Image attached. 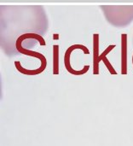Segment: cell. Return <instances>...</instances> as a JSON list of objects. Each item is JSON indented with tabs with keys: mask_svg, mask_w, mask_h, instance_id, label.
<instances>
[{
	"mask_svg": "<svg viewBox=\"0 0 133 146\" xmlns=\"http://www.w3.org/2000/svg\"><path fill=\"white\" fill-rule=\"evenodd\" d=\"M76 49H81L85 54L88 55L90 54V51L88 50V48L83 44H73L71 45L67 48V50L65 52V56H64V64H65V68L71 74H74V75H82L85 74L88 72V70L90 69V66L86 65L83 68V69L81 70H74L72 66H71V62H70V57H71V54L73 52V50H76Z\"/></svg>",
	"mask_w": 133,
	"mask_h": 146,
	"instance_id": "cell-1",
	"label": "cell"
},
{
	"mask_svg": "<svg viewBox=\"0 0 133 146\" xmlns=\"http://www.w3.org/2000/svg\"><path fill=\"white\" fill-rule=\"evenodd\" d=\"M59 38V35L58 34H54V39L55 40H57Z\"/></svg>",
	"mask_w": 133,
	"mask_h": 146,
	"instance_id": "cell-8",
	"label": "cell"
},
{
	"mask_svg": "<svg viewBox=\"0 0 133 146\" xmlns=\"http://www.w3.org/2000/svg\"><path fill=\"white\" fill-rule=\"evenodd\" d=\"M99 34H93V74H99Z\"/></svg>",
	"mask_w": 133,
	"mask_h": 146,
	"instance_id": "cell-4",
	"label": "cell"
},
{
	"mask_svg": "<svg viewBox=\"0 0 133 146\" xmlns=\"http://www.w3.org/2000/svg\"><path fill=\"white\" fill-rule=\"evenodd\" d=\"M121 74H127V34H121Z\"/></svg>",
	"mask_w": 133,
	"mask_h": 146,
	"instance_id": "cell-3",
	"label": "cell"
},
{
	"mask_svg": "<svg viewBox=\"0 0 133 146\" xmlns=\"http://www.w3.org/2000/svg\"><path fill=\"white\" fill-rule=\"evenodd\" d=\"M15 68L16 69L23 74H26V75H36V74H39L43 72V70L39 68L38 69H35V70H28V69H26L24 68L23 67H21V62L19 61H15Z\"/></svg>",
	"mask_w": 133,
	"mask_h": 146,
	"instance_id": "cell-7",
	"label": "cell"
},
{
	"mask_svg": "<svg viewBox=\"0 0 133 146\" xmlns=\"http://www.w3.org/2000/svg\"><path fill=\"white\" fill-rule=\"evenodd\" d=\"M24 40H26V36H25V34L21 35V36L16 39V42H15L16 50H17L20 53H21V54H24V55H26V56H31L38 58V59L41 61L40 68L44 71V70L46 68V66H47V60H46V57H45L44 55H42L41 53H39V52L32 51V50H27V49H24V48L21 46V44H22V42H23Z\"/></svg>",
	"mask_w": 133,
	"mask_h": 146,
	"instance_id": "cell-2",
	"label": "cell"
},
{
	"mask_svg": "<svg viewBox=\"0 0 133 146\" xmlns=\"http://www.w3.org/2000/svg\"><path fill=\"white\" fill-rule=\"evenodd\" d=\"M53 74H59V45H53Z\"/></svg>",
	"mask_w": 133,
	"mask_h": 146,
	"instance_id": "cell-6",
	"label": "cell"
},
{
	"mask_svg": "<svg viewBox=\"0 0 133 146\" xmlns=\"http://www.w3.org/2000/svg\"><path fill=\"white\" fill-rule=\"evenodd\" d=\"M115 44H111V45H109V46H108L107 47V49L100 55V56H99V58H98V62H99V63H100V62L101 61H103V62H104V64L106 65V67H107V68L109 69V71L110 72V74H114V75H115V74H117V72L115 71V69L114 68V67H113V65L109 62V59L107 58V55L109 53V52H111V50H113L114 48H115Z\"/></svg>",
	"mask_w": 133,
	"mask_h": 146,
	"instance_id": "cell-5",
	"label": "cell"
}]
</instances>
